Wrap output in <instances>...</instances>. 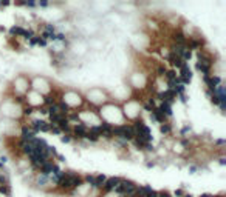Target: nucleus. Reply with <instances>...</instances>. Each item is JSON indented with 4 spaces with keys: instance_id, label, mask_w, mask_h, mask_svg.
<instances>
[{
    "instance_id": "f3484780",
    "label": "nucleus",
    "mask_w": 226,
    "mask_h": 197,
    "mask_svg": "<svg viewBox=\"0 0 226 197\" xmlns=\"http://www.w3.org/2000/svg\"><path fill=\"white\" fill-rule=\"evenodd\" d=\"M164 79H166V82H167V83H169V82L177 80V79H178L177 71H175V69H167V71H166V74H164Z\"/></svg>"
},
{
    "instance_id": "423d86ee",
    "label": "nucleus",
    "mask_w": 226,
    "mask_h": 197,
    "mask_svg": "<svg viewBox=\"0 0 226 197\" xmlns=\"http://www.w3.org/2000/svg\"><path fill=\"white\" fill-rule=\"evenodd\" d=\"M119 182H121V177H107V180H105V183L102 186V191L105 194L107 193H113L115 188L119 185Z\"/></svg>"
},
{
    "instance_id": "dca6fc26",
    "label": "nucleus",
    "mask_w": 226,
    "mask_h": 197,
    "mask_svg": "<svg viewBox=\"0 0 226 197\" xmlns=\"http://www.w3.org/2000/svg\"><path fill=\"white\" fill-rule=\"evenodd\" d=\"M160 131H161L163 136H171L172 134V125L167 123V122H164V123L160 125Z\"/></svg>"
},
{
    "instance_id": "b1692460",
    "label": "nucleus",
    "mask_w": 226,
    "mask_h": 197,
    "mask_svg": "<svg viewBox=\"0 0 226 197\" xmlns=\"http://www.w3.org/2000/svg\"><path fill=\"white\" fill-rule=\"evenodd\" d=\"M36 6H41V8H46L48 6V2H37Z\"/></svg>"
},
{
    "instance_id": "4be33fe9",
    "label": "nucleus",
    "mask_w": 226,
    "mask_h": 197,
    "mask_svg": "<svg viewBox=\"0 0 226 197\" xmlns=\"http://www.w3.org/2000/svg\"><path fill=\"white\" fill-rule=\"evenodd\" d=\"M60 140H62L64 143H70V142L73 140V137H71V134H62V136H60Z\"/></svg>"
},
{
    "instance_id": "412c9836",
    "label": "nucleus",
    "mask_w": 226,
    "mask_h": 197,
    "mask_svg": "<svg viewBox=\"0 0 226 197\" xmlns=\"http://www.w3.org/2000/svg\"><path fill=\"white\" fill-rule=\"evenodd\" d=\"M33 113H34V108H33L31 105H28V106L23 108V116H31Z\"/></svg>"
},
{
    "instance_id": "a211bd4d",
    "label": "nucleus",
    "mask_w": 226,
    "mask_h": 197,
    "mask_svg": "<svg viewBox=\"0 0 226 197\" xmlns=\"http://www.w3.org/2000/svg\"><path fill=\"white\" fill-rule=\"evenodd\" d=\"M0 194H3L5 197H11V196H12V191H11V186H9V183L0 185Z\"/></svg>"
},
{
    "instance_id": "f03ea898",
    "label": "nucleus",
    "mask_w": 226,
    "mask_h": 197,
    "mask_svg": "<svg viewBox=\"0 0 226 197\" xmlns=\"http://www.w3.org/2000/svg\"><path fill=\"white\" fill-rule=\"evenodd\" d=\"M197 69L201 73V76H211L212 71V57L206 54L204 51H198L197 56Z\"/></svg>"
},
{
    "instance_id": "6e6552de",
    "label": "nucleus",
    "mask_w": 226,
    "mask_h": 197,
    "mask_svg": "<svg viewBox=\"0 0 226 197\" xmlns=\"http://www.w3.org/2000/svg\"><path fill=\"white\" fill-rule=\"evenodd\" d=\"M203 39L200 37H187V42H186V46L190 49V51H200L201 46H203Z\"/></svg>"
},
{
    "instance_id": "ddd939ff",
    "label": "nucleus",
    "mask_w": 226,
    "mask_h": 197,
    "mask_svg": "<svg viewBox=\"0 0 226 197\" xmlns=\"http://www.w3.org/2000/svg\"><path fill=\"white\" fill-rule=\"evenodd\" d=\"M158 106V110L161 111V114L164 116V117L167 119V117H172V105L171 103H166V102H161L160 105H156Z\"/></svg>"
},
{
    "instance_id": "5701e85b",
    "label": "nucleus",
    "mask_w": 226,
    "mask_h": 197,
    "mask_svg": "<svg viewBox=\"0 0 226 197\" xmlns=\"http://www.w3.org/2000/svg\"><path fill=\"white\" fill-rule=\"evenodd\" d=\"M177 99H180L183 103H186L187 102V97H186V94H181V96H177Z\"/></svg>"
},
{
    "instance_id": "0eeeda50",
    "label": "nucleus",
    "mask_w": 226,
    "mask_h": 197,
    "mask_svg": "<svg viewBox=\"0 0 226 197\" xmlns=\"http://www.w3.org/2000/svg\"><path fill=\"white\" fill-rule=\"evenodd\" d=\"M99 129H101V137L113 139V125L110 122H101L99 123Z\"/></svg>"
},
{
    "instance_id": "9b49d317",
    "label": "nucleus",
    "mask_w": 226,
    "mask_h": 197,
    "mask_svg": "<svg viewBox=\"0 0 226 197\" xmlns=\"http://www.w3.org/2000/svg\"><path fill=\"white\" fill-rule=\"evenodd\" d=\"M36 137V134L33 132V129L30 128V126H22V131H20V140H23V142H31L33 139Z\"/></svg>"
},
{
    "instance_id": "2eb2a0df",
    "label": "nucleus",
    "mask_w": 226,
    "mask_h": 197,
    "mask_svg": "<svg viewBox=\"0 0 226 197\" xmlns=\"http://www.w3.org/2000/svg\"><path fill=\"white\" fill-rule=\"evenodd\" d=\"M36 185H37L39 188H46V185H51V183H50V177H45V176H42V174H37V177H36Z\"/></svg>"
},
{
    "instance_id": "393cba45",
    "label": "nucleus",
    "mask_w": 226,
    "mask_h": 197,
    "mask_svg": "<svg viewBox=\"0 0 226 197\" xmlns=\"http://www.w3.org/2000/svg\"><path fill=\"white\" fill-rule=\"evenodd\" d=\"M219 162H220V165H226V160H225V157H220V159H219Z\"/></svg>"
},
{
    "instance_id": "6ab92c4d",
    "label": "nucleus",
    "mask_w": 226,
    "mask_h": 197,
    "mask_svg": "<svg viewBox=\"0 0 226 197\" xmlns=\"http://www.w3.org/2000/svg\"><path fill=\"white\" fill-rule=\"evenodd\" d=\"M166 71H167V68H166L164 65H158V66L155 68V73H156V76H161V77H164Z\"/></svg>"
},
{
    "instance_id": "aec40b11",
    "label": "nucleus",
    "mask_w": 226,
    "mask_h": 197,
    "mask_svg": "<svg viewBox=\"0 0 226 197\" xmlns=\"http://www.w3.org/2000/svg\"><path fill=\"white\" fill-rule=\"evenodd\" d=\"M190 131H192V129H190V126H189V125H186V126H184V128L180 131L181 137H183V139H184V137H187V134H190Z\"/></svg>"
},
{
    "instance_id": "f8f14e48",
    "label": "nucleus",
    "mask_w": 226,
    "mask_h": 197,
    "mask_svg": "<svg viewBox=\"0 0 226 197\" xmlns=\"http://www.w3.org/2000/svg\"><path fill=\"white\" fill-rule=\"evenodd\" d=\"M54 162L53 160H48L46 163L42 165V168L39 169V174H42V176H45V177H50L51 176V172H53V168H54Z\"/></svg>"
},
{
    "instance_id": "cd10ccee",
    "label": "nucleus",
    "mask_w": 226,
    "mask_h": 197,
    "mask_svg": "<svg viewBox=\"0 0 226 197\" xmlns=\"http://www.w3.org/2000/svg\"><path fill=\"white\" fill-rule=\"evenodd\" d=\"M183 197H194V196H190V194H184Z\"/></svg>"
},
{
    "instance_id": "9d476101",
    "label": "nucleus",
    "mask_w": 226,
    "mask_h": 197,
    "mask_svg": "<svg viewBox=\"0 0 226 197\" xmlns=\"http://www.w3.org/2000/svg\"><path fill=\"white\" fill-rule=\"evenodd\" d=\"M166 60H167V62H171V65H172L174 68H178V69H180L181 66L186 63V62H183V59H181V57H178L177 54H174V52H171V51H169V54L166 56Z\"/></svg>"
},
{
    "instance_id": "39448f33",
    "label": "nucleus",
    "mask_w": 226,
    "mask_h": 197,
    "mask_svg": "<svg viewBox=\"0 0 226 197\" xmlns=\"http://www.w3.org/2000/svg\"><path fill=\"white\" fill-rule=\"evenodd\" d=\"M178 80H180V83H183L184 86H186L187 83H190V80H192V71H190V68H189L187 63H184V65L180 68Z\"/></svg>"
},
{
    "instance_id": "bb28decb",
    "label": "nucleus",
    "mask_w": 226,
    "mask_h": 197,
    "mask_svg": "<svg viewBox=\"0 0 226 197\" xmlns=\"http://www.w3.org/2000/svg\"><path fill=\"white\" fill-rule=\"evenodd\" d=\"M214 197H226L225 194H219V196H214Z\"/></svg>"
},
{
    "instance_id": "1a4fd4ad",
    "label": "nucleus",
    "mask_w": 226,
    "mask_h": 197,
    "mask_svg": "<svg viewBox=\"0 0 226 197\" xmlns=\"http://www.w3.org/2000/svg\"><path fill=\"white\" fill-rule=\"evenodd\" d=\"M172 42L174 45H180V46H186V42H187V36L181 31V29H177L172 33Z\"/></svg>"
},
{
    "instance_id": "4468645a",
    "label": "nucleus",
    "mask_w": 226,
    "mask_h": 197,
    "mask_svg": "<svg viewBox=\"0 0 226 197\" xmlns=\"http://www.w3.org/2000/svg\"><path fill=\"white\" fill-rule=\"evenodd\" d=\"M150 119H152L155 123H160V125L166 122V117L161 114V111L158 110V106H156V108H153V111L150 113Z\"/></svg>"
},
{
    "instance_id": "a878e982",
    "label": "nucleus",
    "mask_w": 226,
    "mask_h": 197,
    "mask_svg": "<svg viewBox=\"0 0 226 197\" xmlns=\"http://www.w3.org/2000/svg\"><path fill=\"white\" fill-rule=\"evenodd\" d=\"M200 197H214V196H212V194H201Z\"/></svg>"
},
{
    "instance_id": "f257e3e1",
    "label": "nucleus",
    "mask_w": 226,
    "mask_h": 197,
    "mask_svg": "<svg viewBox=\"0 0 226 197\" xmlns=\"http://www.w3.org/2000/svg\"><path fill=\"white\" fill-rule=\"evenodd\" d=\"M84 185V177H81L79 174H76L75 171H64L62 172V177L60 180L57 182V188L60 191H71V190H76V188H81Z\"/></svg>"
},
{
    "instance_id": "7ed1b4c3",
    "label": "nucleus",
    "mask_w": 226,
    "mask_h": 197,
    "mask_svg": "<svg viewBox=\"0 0 226 197\" xmlns=\"http://www.w3.org/2000/svg\"><path fill=\"white\" fill-rule=\"evenodd\" d=\"M87 132H89V126L84 122H79L71 128V137L76 139V140H85Z\"/></svg>"
},
{
    "instance_id": "20e7f679",
    "label": "nucleus",
    "mask_w": 226,
    "mask_h": 197,
    "mask_svg": "<svg viewBox=\"0 0 226 197\" xmlns=\"http://www.w3.org/2000/svg\"><path fill=\"white\" fill-rule=\"evenodd\" d=\"M30 128L33 129L34 134H37V132H50L51 125L48 122H45V120H31L30 122Z\"/></svg>"
}]
</instances>
